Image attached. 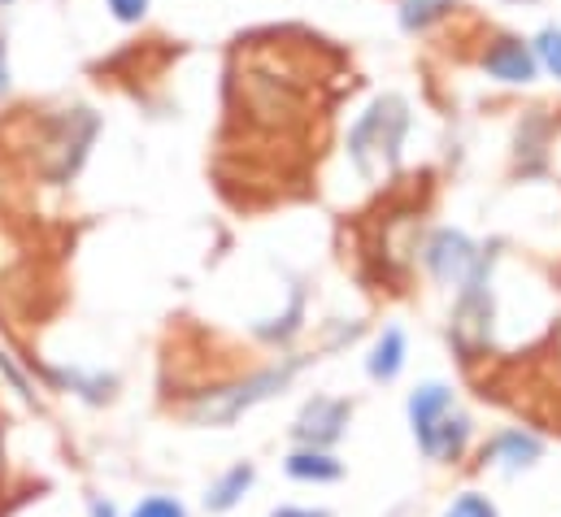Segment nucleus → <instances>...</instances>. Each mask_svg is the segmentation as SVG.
I'll return each instance as SVG.
<instances>
[{"label": "nucleus", "instance_id": "14", "mask_svg": "<svg viewBox=\"0 0 561 517\" xmlns=\"http://www.w3.org/2000/svg\"><path fill=\"white\" fill-rule=\"evenodd\" d=\"M536 48H540V61L561 79V31H545V35L536 39Z\"/></svg>", "mask_w": 561, "mask_h": 517}, {"label": "nucleus", "instance_id": "16", "mask_svg": "<svg viewBox=\"0 0 561 517\" xmlns=\"http://www.w3.org/2000/svg\"><path fill=\"white\" fill-rule=\"evenodd\" d=\"M110 9H114L118 22H140L144 9H148V0H110Z\"/></svg>", "mask_w": 561, "mask_h": 517}, {"label": "nucleus", "instance_id": "13", "mask_svg": "<svg viewBox=\"0 0 561 517\" xmlns=\"http://www.w3.org/2000/svg\"><path fill=\"white\" fill-rule=\"evenodd\" d=\"M444 517H496V509H492V501H483V496H461V501H453V509Z\"/></svg>", "mask_w": 561, "mask_h": 517}, {"label": "nucleus", "instance_id": "5", "mask_svg": "<svg viewBox=\"0 0 561 517\" xmlns=\"http://www.w3.org/2000/svg\"><path fill=\"white\" fill-rule=\"evenodd\" d=\"M453 409V395L448 388H439V383H426L410 395V422H414V435H419L422 452H426V444H431V435H435V426L444 422V413Z\"/></svg>", "mask_w": 561, "mask_h": 517}, {"label": "nucleus", "instance_id": "8", "mask_svg": "<svg viewBox=\"0 0 561 517\" xmlns=\"http://www.w3.org/2000/svg\"><path fill=\"white\" fill-rule=\"evenodd\" d=\"M287 474L300 483H335L340 479V461L327 457L322 448H300L287 457Z\"/></svg>", "mask_w": 561, "mask_h": 517}, {"label": "nucleus", "instance_id": "3", "mask_svg": "<svg viewBox=\"0 0 561 517\" xmlns=\"http://www.w3.org/2000/svg\"><path fill=\"white\" fill-rule=\"evenodd\" d=\"M426 265L435 269V278H444V283H461V278L470 274V265H474V249H470L466 235H457V231H439V235L431 240V249H426Z\"/></svg>", "mask_w": 561, "mask_h": 517}, {"label": "nucleus", "instance_id": "11", "mask_svg": "<svg viewBox=\"0 0 561 517\" xmlns=\"http://www.w3.org/2000/svg\"><path fill=\"white\" fill-rule=\"evenodd\" d=\"M53 379H57L61 388H70L75 395H83L88 404H105V400L114 395V379H105V375H83V370H53Z\"/></svg>", "mask_w": 561, "mask_h": 517}, {"label": "nucleus", "instance_id": "2", "mask_svg": "<svg viewBox=\"0 0 561 517\" xmlns=\"http://www.w3.org/2000/svg\"><path fill=\"white\" fill-rule=\"evenodd\" d=\"M291 379V370H271V375H257V379H249L244 388H231V391H214V395H205L196 409H192V417L196 422H209V426H218V422H231V417H240L249 404H257V400H266L275 388H283Z\"/></svg>", "mask_w": 561, "mask_h": 517}, {"label": "nucleus", "instance_id": "10", "mask_svg": "<svg viewBox=\"0 0 561 517\" xmlns=\"http://www.w3.org/2000/svg\"><path fill=\"white\" fill-rule=\"evenodd\" d=\"M492 457H496L501 466H510V470L531 466V461L540 457V439H536V435H523V430H505V435L492 444Z\"/></svg>", "mask_w": 561, "mask_h": 517}, {"label": "nucleus", "instance_id": "6", "mask_svg": "<svg viewBox=\"0 0 561 517\" xmlns=\"http://www.w3.org/2000/svg\"><path fill=\"white\" fill-rule=\"evenodd\" d=\"M488 70L505 83H527L536 74V57L518 44V39H501L492 53H488Z\"/></svg>", "mask_w": 561, "mask_h": 517}, {"label": "nucleus", "instance_id": "4", "mask_svg": "<svg viewBox=\"0 0 561 517\" xmlns=\"http://www.w3.org/2000/svg\"><path fill=\"white\" fill-rule=\"evenodd\" d=\"M344 422H348V409H344L340 400H313V404L300 413L296 435H300L309 448H327V444H335V439H340Z\"/></svg>", "mask_w": 561, "mask_h": 517}, {"label": "nucleus", "instance_id": "7", "mask_svg": "<svg viewBox=\"0 0 561 517\" xmlns=\"http://www.w3.org/2000/svg\"><path fill=\"white\" fill-rule=\"evenodd\" d=\"M253 466H231L214 487H209V496H205V509L209 514H231L240 501H244V492L253 487Z\"/></svg>", "mask_w": 561, "mask_h": 517}, {"label": "nucleus", "instance_id": "18", "mask_svg": "<svg viewBox=\"0 0 561 517\" xmlns=\"http://www.w3.org/2000/svg\"><path fill=\"white\" fill-rule=\"evenodd\" d=\"M9 88V70H4V44H0V92Z\"/></svg>", "mask_w": 561, "mask_h": 517}, {"label": "nucleus", "instance_id": "9", "mask_svg": "<svg viewBox=\"0 0 561 517\" xmlns=\"http://www.w3.org/2000/svg\"><path fill=\"white\" fill-rule=\"evenodd\" d=\"M401 366H405V335L392 326V331H383V340L370 353V375L383 379V383H392L401 375Z\"/></svg>", "mask_w": 561, "mask_h": 517}, {"label": "nucleus", "instance_id": "1", "mask_svg": "<svg viewBox=\"0 0 561 517\" xmlns=\"http://www.w3.org/2000/svg\"><path fill=\"white\" fill-rule=\"evenodd\" d=\"M410 127V114H405V105L401 101H379L366 118H362V127L353 130V161L357 165H366V157H370V148L375 152H383V161H397V148H401V135Z\"/></svg>", "mask_w": 561, "mask_h": 517}, {"label": "nucleus", "instance_id": "15", "mask_svg": "<svg viewBox=\"0 0 561 517\" xmlns=\"http://www.w3.org/2000/svg\"><path fill=\"white\" fill-rule=\"evenodd\" d=\"M439 4H444V0H414V4L405 9V26H422L426 18H435V13H439Z\"/></svg>", "mask_w": 561, "mask_h": 517}, {"label": "nucleus", "instance_id": "12", "mask_svg": "<svg viewBox=\"0 0 561 517\" xmlns=\"http://www.w3.org/2000/svg\"><path fill=\"white\" fill-rule=\"evenodd\" d=\"M127 517H187V509H183V501H174V496H144Z\"/></svg>", "mask_w": 561, "mask_h": 517}, {"label": "nucleus", "instance_id": "17", "mask_svg": "<svg viewBox=\"0 0 561 517\" xmlns=\"http://www.w3.org/2000/svg\"><path fill=\"white\" fill-rule=\"evenodd\" d=\"M271 517H327L322 509H275Z\"/></svg>", "mask_w": 561, "mask_h": 517}]
</instances>
